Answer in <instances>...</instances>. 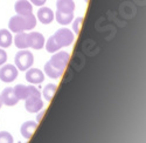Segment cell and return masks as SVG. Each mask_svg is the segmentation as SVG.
<instances>
[{
	"label": "cell",
	"instance_id": "10",
	"mask_svg": "<svg viewBox=\"0 0 146 143\" xmlns=\"http://www.w3.org/2000/svg\"><path fill=\"white\" fill-rule=\"evenodd\" d=\"M28 40H29V48L39 51L44 47V42H46L44 37L39 32H29Z\"/></svg>",
	"mask_w": 146,
	"mask_h": 143
},
{
	"label": "cell",
	"instance_id": "18",
	"mask_svg": "<svg viewBox=\"0 0 146 143\" xmlns=\"http://www.w3.org/2000/svg\"><path fill=\"white\" fill-rule=\"evenodd\" d=\"M56 89H57V85H55V83H48L47 86H44L42 90V95L47 102H50L53 100L54 95L56 93Z\"/></svg>",
	"mask_w": 146,
	"mask_h": 143
},
{
	"label": "cell",
	"instance_id": "1",
	"mask_svg": "<svg viewBox=\"0 0 146 143\" xmlns=\"http://www.w3.org/2000/svg\"><path fill=\"white\" fill-rule=\"evenodd\" d=\"M50 60L47 61L44 65V75L50 79H60L64 74V70L69 63L70 54L68 52L57 51L53 53Z\"/></svg>",
	"mask_w": 146,
	"mask_h": 143
},
{
	"label": "cell",
	"instance_id": "13",
	"mask_svg": "<svg viewBox=\"0 0 146 143\" xmlns=\"http://www.w3.org/2000/svg\"><path fill=\"white\" fill-rule=\"evenodd\" d=\"M14 9L19 15H28L33 13V5L29 0H18L14 5Z\"/></svg>",
	"mask_w": 146,
	"mask_h": 143
},
{
	"label": "cell",
	"instance_id": "16",
	"mask_svg": "<svg viewBox=\"0 0 146 143\" xmlns=\"http://www.w3.org/2000/svg\"><path fill=\"white\" fill-rule=\"evenodd\" d=\"M54 19L60 23V25L67 26L74 20V13H63V12L56 11V13H54Z\"/></svg>",
	"mask_w": 146,
	"mask_h": 143
},
{
	"label": "cell",
	"instance_id": "11",
	"mask_svg": "<svg viewBox=\"0 0 146 143\" xmlns=\"http://www.w3.org/2000/svg\"><path fill=\"white\" fill-rule=\"evenodd\" d=\"M36 20H39L43 25H48V23H52L54 20V12L46 6H41L36 13Z\"/></svg>",
	"mask_w": 146,
	"mask_h": 143
},
{
	"label": "cell",
	"instance_id": "5",
	"mask_svg": "<svg viewBox=\"0 0 146 143\" xmlns=\"http://www.w3.org/2000/svg\"><path fill=\"white\" fill-rule=\"evenodd\" d=\"M25 108L28 113H39L43 108V100L41 98L40 90L29 95L25 100Z\"/></svg>",
	"mask_w": 146,
	"mask_h": 143
},
{
	"label": "cell",
	"instance_id": "23",
	"mask_svg": "<svg viewBox=\"0 0 146 143\" xmlns=\"http://www.w3.org/2000/svg\"><path fill=\"white\" fill-rule=\"evenodd\" d=\"M46 1H47V0H29V3H31L32 5H35V6H39V7L43 6V5L46 4Z\"/></svg>",
	"mask_w": 146,
	"mask_h": 143
},
{
	"label": "cell",
	"instance_id": "26",
	"mask_svg": "<svg viewBox=\"0 0 146 143\" xmlns=\"http://www.w3.org/2000/svg\"><path fill=\"white\" fill-rule=\"evenodd\" d=\"M84 1H86V3H88V1H89V0H84Z\"/></svg>",
	"mask_w": 146,
	"mask_h": 143
},
{
	"label": "cell",
	"instance_id": "25",
	"mask_svg": "<svg viewBox=\"0 0 146 143\" xmlns=\"http://www.w3.org/2000/svg\"><path fill=\"white\" fill-rule=\"evenodd\" d=\"M1 106H3V101H1V98H0V108H1Z\"/></svg>",
	"mask_w": 146,
	"mask_h": 143
},
{
	"label": "cell",
	"instance_id": "19",
	"mask_svg": "<svg viewBox=\"0 0 146 143\" xmlns=\"http://www.w3.org/2000/svg\"><path fill=\"white\" fill-rule=\"evenodd\" d=\"M44 48H46L47 52H49V53H55V52H57V51L61 49V47L56 43V41L54 40V38L50 37L49 39H48L44 42Z\"/></svg>",
	"mask_w": 146,
	"mask_h": 143
},
{
	"label": "cell",
	"instance_id": "2",
	"mask_svg": "<svg viewBox=\"0 0 146 143\" xmlns=\"http://www.w3.org/2000/svg\"><path fill=\"white\" fill-rule=\"evenodd\" d=\"M36 17L32 13L28 15H14L8 21V31L11 33H20V32H27L32 31L36 26Z\"/></svg>",
	"mask_w": 146,
	"mask_h": 143
},
{
	"label": "cell",
	"instance_id": "22",
	"mask_svg": "<svg viewBox=\"0 0 146 143\" xmlns=\"http://www.w3.org/2000/svg\"><path fill=\"white\" fill-rule=\"evenodd\" d=\"M7 61V53L5 52L4 48H0V67L5 65Z\"/></svg>",
	"mask_w": 146,
	"mask_h": 143
},
{
	"label": "cell",
	"instance_id": "17",
	"mask_svg": "<svg viewBox=\"0 0 146 143\" xmlns=\"http://www.w3.org/2000/svg\"><path fill=\"white\" fill-rule=\"evenodd\" d=\"M12 42H13L12 33L6 28L0 29V48H7L12 45Z\"/></svg>",
	"mask_w": 146,
	"mask_h": 143
},
{
	"label": "cell",
	"instance_id": "15",
	"mask_svg": "<svg viewBox=\"0 0 146 143\" xmlns=\"http://www.w3.org/2000/svg\"><path fill=\"white\" fill-rule=\"evenodd\" d=\"M56 11L63 12V13H74V11H75L74 0H57Z\"/></svg>",
	"mask_w": 146,
	"mask_h": 143
},
{
	"label": "cell",
	"instance_id": "14",
	"mask_svg": "<svg viewBox=\"0 0 146 143\" xmlns=\"http://www.w3.org/2000/svg\"><path fill=\"white\" fill-rule=\"evenodd\" d=\"M15 47L19 49H27L29 48V40H28V33L27 32H20L15 33V37L13 38Z\"/></svg>",
	"mask_w": 146,
	"mask_h": 143
},
{
	"label": "cell",
	"instance_id": "12",
	"mask_svg": "<svg viewBox=\"0 0 146 143\" xmlns=\"http://www.w3.org/2000/svg\"><path fill=\"white\" fill-rule=\"evenodd\" d=\"M38 122L36 121H26L21 124V128H20V133L21 135L23 136V138L26 140H31L33 134L35 133L36 128H38Z\"/></svg>",
	"mask_w": 146,
	"mask_h": 143
},
{
	"label": "cell",
	"instance_id": "6",
	"mask_svg": "<svg viewBox=\"0 0 146 143\" xmlns=\"http://www.w3.org/2000/svg\"><path fill=\"white\" fill-rule=\"evenodd\" d=\"M19 74V70L14 65H3L0 67V80L5 83L13 82Z\"/></svg>",
	"mask_w": 146,
	"mask_h": 143
},
{
	"label": "cell",
	"instance_id": "7",
	"mask_svg": "<svg viewBox=\"0 0 146 143\" xmlns=\"http://www.w3.org/2000/svg\"><path fill=\"white\" fill-rule=\"evenodd\" d=\"M26 81L31 85H40L44 81V73L39 68H28L25 74Z\"/></svg>",
	"mask_w": 146,
	"mask_h": 143
},
{
	"label": "cell",
	"instance_id": "9",
	"mask_svg": "<svg viewBox=\"0 0 146 143\" xmlns=\"http://www.w3.org/2000/svg\"><path fill=\"white\" fill-rule=\"evenodd\" d=\"M0 98H1V101H3V104L5 106H8V107H13L15 106L20 100L17 98V95L14 93V89L13 87H6L1 94H0Z\"/></svg>",
	"mask_w": 146,
	"mask_h": 143
},
{
	"label": "cell",
	"instance_id": "4",
	"mask_svg": "<svg viewBox=\"0 0 146 143\" xmlns=\"http://www.w3.org/2000/svg\"><path fill=\"white\" fill-rule=\"evenodd\" d=\"M53 38H54V40L56 41V43L61 47V48H62V47H68V46H70L72 42H74V40H75V34H74V32H72L71 29L63 27V28L57 29V31L54 33Z\"/></svg>",
	"mask_w": 146,
	"mask_h": 143
},
{
	"label": "cell",
	"instance_id": "20",
	"mask_svg": "<svg viewBox=\"0 0 146 143\" xmlns=\"http://www.w3.org/2000/svg\"><path fill=\"white\" fill-rule=\"evenodd\" d=\"M82 23H83V17L74 18V20H72V32H74V34H76V35L80 34Z\"/></svg>",
	"mask_w": 146,
	"mask_h": 143
},
{
	"label": "cell",
	"instance_id": "8",
	"mask_svg": "<svg viewBox=\"0 0 146 143\" xmlns=\"http://www.w3.org/2000/svg\"><path fill=\"white\" fill-rule=\"evenodd\" d=\"M14 89V93L17 95V98L19 100H26L29 95L36 93L39 89L36 88L34 85H29V86H26V85H17L15 87H13Z\"/></svg>",
	"mask_w": 146,
	"mask_h": 143
},
{
	"label": "cell",
	"instance_id": "21",
	"mask_svg": "<svg viewBox=\"0 0 146 143\" xmlns=\"http://www.w3.org/2000/svg\"><path fill=\"white\" fill-rule=\"evenodd\" d=\"M0 143H14V138L8 132H0Z\"/></svg>",
	"mask_w": 146,
	"mask_h": 143
},
{
	"label": "cell",
	"instance_id": "3",
	"mask_svg": "<svg viewBox=\"0 0 146 143\" xmlns=\"http://www.w3.org/2000/svg\"><path fill=\"white\" fill-rule=\"evenodd\" d=\"M14 66L20 72H26L28 68H31L34 63V55L27 51V49H20L15 54L14 59Z\"/></svg>",
	"mask_w": 146,
	"mask_h": 143
},
{
	"label": "cell",
	"instance_id": "24",
	"mask_svg": "<svg viewBox=\"0 0 146 143\" xmlns=\"http://www.w3.org/2000/svg\"><path fill=\"white\" fill-rule=\"evenodd\" d=\"M44 113H46V110H42V109H41V110H40V113H39L38 115H36V122H38V123L42 120V117H43Z\"/></svg>",
	"mask_w": 146,
	"mask_h": 143
}]
</instances>
